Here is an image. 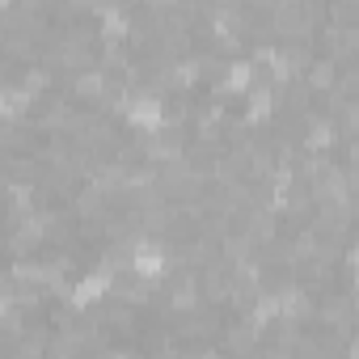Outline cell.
<instances>
[{"instance_id": "6da1fadb", "label": "cell", "mask_w": 359, "mask_h": 359, "mask_svg": "<svg viewBox=\"0 0 359 359\" xmlns=\"http://www.w3.org/2000/svg\"><path fill=\"white\" fill-rule=\"evenodd\" d=\"M338 76H342V68H338L330 55H317V60L304 68V76H300V81L313 89V97H330V93L338 89Z\"/></svg>"}, {"instance_id": "7a4b0ae2", "label": "cell", "mask_w": 359, "mask_h": 359, "mask_svg": "<svg viewBox=\"0 0 359 359\" xmlns=\"http://www.w3.org/2000/svg\"><path fill=\"white\" fill-rule=\"evenodd\" d=\"M309 195H313V203H351V187H346V169H330V173H321L317 182L309 187Z\"/></svg>"}, {"instance_id": "3957f363", "label": "cell", "mask_w": 359, "mask_h": 359, "mask_svg": "<svg viewBox=\"0 0 359 359\" xmlns=\"http://www.w3.org/2000/svg\"><path fill=\"white\" fill-rule=\"evenodd\" d=\"M102 5H106V0H64V5H60V13H68V18H81V13H89V18H93Z\"/></svg>"}, {"instance_id": "277c9868", "label": "cell", "mask_w": 359, "mask_h": 359, "mask_svg": "<svg viewBox=\"0 0 359 359\" xmlns=\"http://www.w3.org/2000/svg\"><path fill=\"white\" fill-rule=\"evenodd\" d=\"M346 351H351V355H359V338H351V342H346Z\"/></svg>"}]
</instances>
